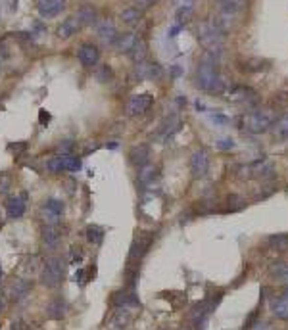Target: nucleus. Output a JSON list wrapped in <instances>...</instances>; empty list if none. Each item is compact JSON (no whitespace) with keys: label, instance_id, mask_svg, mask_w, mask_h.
<instances>
[{"label":"nucleus","instance_id":"f257e3e1","mask_svg":"<svg viewBox=\"0 0 288 330\" xmlns=\"http://www.w3.org/2000/svg\"><path fill=\"white\" fill-rule=\"evenodd\" d=\"M196 85L200 90L209 92V94H221L227 90V85L217 71V56H213L209 52H206L202 56L198 71H196Z\"/></svg>","mask_w":288,"mask_h":330},{"label":"nucleus","instance_id":"f03ea898","mask_svg":"<svg viewBox=\"0 0 288 330\" xmlns=\"http://www.w3.org/2000/svg\"><path fill=\"white\" fill-rule=\"evenodd\" d=\"M275 121H277V111L273 108H263V110L246 113L242 117V129L250 134H260L271 129Z\"/></svg>","mask_w":288,"mask_h":330},{"label":"nucleus","instance_id":"7ed1b4c3","mask_svg":"<svg viewBox=\"0 0 288 330\" xmlns=\"http://www.w3.org/2000/svg\"><path fill=\"white\" fill-rule=\"evenodd\" d=\"M196 35H198L200 44L204 46L206 52L213 54V56H219L223 50V44H225V35L221 31L209 22H202L196 29Z\"/></svg>","mask_w":288,"mask_h":330},{"label":"nucleus","instance_id":"20e7f679","mask_svg":"<svg viewBox=\"0 0 288 330\" xmlns=\"http://www.w3.org/2000/svg\"><path fill=\"white\" fill-rule=\"evenodd\" d=\"M64 259L62 257H48L43 273H41V282L48 288L60 286V282L64 280Z\"/></svg>","mask_w":288,"mask_h":330},{"label":"nucleus","instance_id":"39448f33","mask_svg":"<svg viewBox=\"0 0 288 330\" xmlns=\"http://www.w3.org/2000/svg\"><path fill=\"white\" fill-rule=\"evenodd\" d=\"M275 173V167L269 159H263V161H254V163H248V165H242L238 169V175L240 178H267Z\"/></svg>","mask_w":288,"mask_h":330},{"label":"nucleus","instance_id":"423d86ee","mask_svg":"<svg viewBox=\"0 0 288 330\" xmlns=\"http://www.w3.org/2000/svg\"><path fill=\"white\" fill-rule=\"evenodd\" d=\"M43 219H45V225H58V221L62 219L64 215V202L56 198H48L43 203Z\"/></svg>","mask_w":288,"mask_h":330},{"label":"nucleus","instance_id":"0eeeda50","mask_svg":"<svg viewBox=\"0 0 288 330\" xmlns=\"http://www.w3.org/2000/svg\"><path fill=\"white\" fill-rule=\"evenodd\" d=\"M152 104H154V96L152 94H136L127 104V113L131 117H140V115H144L152 108Z\"/></svg>","mask_w":288,"mask_h":330},{"label":"nucleus","instance_id":"6e6552de","mask_svg":"<svg viewBox=\"0 0 288 330\" xmlns=\"http://www.w3.org/2000/svg\"><path fill=\"white\" fill-rule=\"evenodd\" d=\"M134 77L138 81H144V79H150V81H157L163 77V69L159 64L156 62H138L136 67H134Z\"/></svg>","mask_w":288,"mask_h":330},{"label":"nucleus","instance_id":"1a4fd4ad","mask_svg":"<svg viewBox=\"0 0 288 330\" xmlns=\"http://www.w3.org/2000/svg\"><path fill=\"white\" fill-rule=\"evenodd\" d=\"M66 0H39L37 2V12L43 20H52L66 10Z\"/></svg>","mask_w":288,"mask_h":330},{"label":"nucleus","instance_id":"9d476101","mask_svg":"<svg viewBox=\"0 0 288 330\" xmlns=\"http://www.w3.org/2000/svg\"><path fill=\"white\" fill-rule=\"evenodd\" d=\"M152 234H138L136 238L133 240L131 244V250H129V261H140L144 255H146V252H148V248H150V244H152Z\"/></svg>","mask_w":288,"mask_h":330},{"label":"nucleus","instance_id":"9b49d317","mask_svg":"<svg viewBox=\"0 0 288 330\" xmlns=\"http://www.w3.org/2000/svg\"><path fill=\"white\" fill-rule=\"evenodd\" d=\"M209 169V155L206 150H196L190 155V173L194 178H202Z\"/></svg>","mask_w":288,"mask_h":330},{"label":"nucleus","instance_id":"f8f14e48","mask_svg":"<svg viewBox=\"0 0 288 330\" xmlns=\"http://www.w3.org/2000/svg\"><path fill=\"white\" fill-rule=\"evenodd\" d=\"M25 209H27V194L25 192H22L20 196H10L6 200V213H8L10 219L23 217Z\"/></svg>","mask_w":288,"mask_h":330},{"label":"nucleus","instance_id":"ddd939ff","mask_svg":"<svg viewBox=\"0 0 288 330\" xmlns=\"http://www.w3.org/2000/svg\"><path fill=\"white\" fill-rule=\"evenodd\" d=\"M77 58H79V62H81V66L85 67H94L98 64V60H100V50H98V46L92 43H85L81 48H79V52H77Z\"/></svg>","mask_w":288,"mask_h":330},{"label":"nucleus","instance_id":"4468645a","mask_svg":"<svg viewBox=\"0 0 288 330\" xmlns=\"http://www.w3.org/2000/svg\"><path fill=\"white\" fill-rule=\"evenodd\" d=\"M96 35H98V39L102 41V43L106 44H115L117 41V29H115V25L108 20H104V22H98L96 25Z\"/></svg>","mask_w":288,"mask_h":330},{"label":"nucleus","instance_id":"2eb2a0df","mask_svg":"<svg viewBox=\"0 0 288 330\" xmlns=\"http://www.w3.org/2000/svg\"><path fill=\"white\" fill-rule=\"evenodd\" d=\"M83 25H81V22H79V18L77 16H69L67 20H64L62 22V25L58 27V37L60 39H71L73 35H77L79 33V29H81Z\"/></svg>","mask_w":288,"mask_h":330},{"label":"nucleus","instance_id":"dca6fc26","mask_svg":"<svg viewBox=\"0 0 288 330\" xmlns=\"http://www.w3.org/2000/svg\"><path fill=\"white\" fill-rule=\"evenodd\" d=\"M41 236H43V244L48 250H54L60 244V238H62L58 225H45L43 230H41Z\"/></svg>","mask_w":288,"mask_h":330},{"label":"nucleus","instance_id":"f3484780","mask_svg":"<svg viewBox=\"0 0 288 330\" xmlns=\"http://www.w3.org/2000/svg\"><path fill=\"white\" fill-rule=\"evenodd\" d=\"M29 290H31V282L25 280V279H14V280L8 284V288H6L10 300H22Z\"/></svg>","mask_w":288,"mask_h":330},{"label":"nucleus","instance_id":"a211bd4d","mask_svg":"<svg viewBox=\"0 0 288 330\" xmlns=\"http://www.w3.org/2000/svg\"><path fill=\"white\" fill-rule=\"evenodd\" d=\"M111 302L117 305V307H136L138 305V298L134 296L133 290H121V292H115L113 294V298H111Z\"/></svg>","mask_w":288,"mask_h":330},{"label":"nucleus","instance_id":"6ab92c4d","mask_svg":"<svg viewBox=\"0 0 288 330\" xmlns=\"http://www.w3.org/2000/svg\"><path fill=\"white\" fill-rule=\"evenodd\" d=\"M66 313H67V302L62 300V298H56V300H52V302L46 305V315H48V319H52V321L64 319Z\"/></svg>","mask_w":288,"mask_h":330},{"label":"nucleus","instance_id":"aec40b11","mask_svg":"<svg viewBox=\"0 0 288 330\" xmlns=\"http://www.w3.org/2000/svg\"><path fill=\"white\" fill-rule=\"evenodd\" d=\"M148 159H150V148H148L146 144H138V146H133V148H131V152H129V163H131V165L140 167V165H144Z\"/></svg>","mask_w":288,"mask_h":330},{"label":"nucleus","instance_id":"412c9836","mask_svg":"<svg viewBox=\"0 0 288 330\" xmlns=\"http://www.w3.org/2000/svg\"><path fill=\"white\" fill-rule=\"evenodd\" d=\"M179 129H181V121H179L177 115H167V117L163 119L161 127H159V131H157V136H159V138H169V136L175 134Z\"/></svg>","mask_w":288,"mask_h":330},{"label":"nucleus","instance_id":"4be33fe9","mask_svg":"<svg viewBox=\"0 0 288 330\" xmlns=\"http://www.w3.org/2000/svg\"><path fill=\"white\" fill-rule=\"evenodd\" d=\"M229 98L235 100V102H240V104H252L258 100V94L254 90H250L248 87H236L235 90L229 92Z\"/></svg>","mask_w":288,"mask_h":330},{"label":"nucleus","instance_id":"5701e85b","mask_svg":"<svg viewBox=\"0 0 288 330\" xmlns=\"http://www.w3.org/2000/svg\"><path fill=\"white\" fill-rule=\"evenodd\" d=\"M77 18H79L81 25H94V23H98V10L92 4H83L77 12Z\"/></svg>","mask_w":288,"mask_h":330},{"label":"nucleus","instance_id":"b1692460","mask_svg":"<svg viewBox=\"0 0 288 330\" xmlns=\"http://www.w3.org/2000/svg\"><path fill=\"white\" fill-rule=\"evenodd\" d=\"M138 41V37L134 35V33H123L121 37H117V41H115V46H117V50L121 52V54H131V50L134 48V44Z\"/></svg>","mask_w":288,"mask_h":330},{"label":"nucleus","instance_id":"393cba45","mask_svg":"<svg viewBox=\"0 0 288 330\" xmlns=\"http://www.w3.org/2000/svg\"><path fill=\"white\" fill-rule=\"evenodd\" d=\"M271 311L277 315V319H283L287 321L288 319V292L285 296H279L271 302Z\"/></svg>","mask_w":288,"mask_h":330},{"label":"nucleus","instance_id":"a878e982","mask_svg":"<svg viewBox=\"0 0 288 330\" xmlns=\"http://www.w3.org/2000/svg\"><path fill=\"white\" fill-rule=\"evenodd\" d=\"M213 25L221 31L223 35L229 33L233 27H235V14H229V12H221L213 18Z\"/></svg>","mask_w":288,"mask_h":330},{"label":"nucleus","instance_id":"bb28decb","mask_svg":"<svg viewBox=\"0 0 288 330\" xmlns=\"http://www.w3.org/2000/svg\"><path fill=\"white\" fill-rule=\"evenodd\" d=\"M156 173H157V167H156L154 163H144V165H140L138 167V175H136V178H138V182L140 184H148V182H152L156 178Z\"/></svg>","mask_w":288,"mask_h":330},{"label":"nucleus","instance_id":"cd10ccee","mask_svg":"<svg viewBox=\"0 0 288 330\" xmlns=\"http://www.w3.org/2000/svg\"><path fill=\"white\" fill-rule=\"evenodd\" d=\"M273 136L277 140H287L288 138V113L281 115L275 123H273Z\"/></svg>","mask_w":288,"mask_h":330},{"label":"nucleus","instance_id":"c85d7f7f","mask_svg":"<svg viewBox=\"0 0 288 330\" xmlns=\"http://www.w3.org/2000/svg\"><path fill=\"white\" fill-rule=\"evenodd\" d=\"M121 20L127 23V25H136V23L142 20V10L136 8V6L125 8V10L121 12Z\"/></svg>","mask_w":288,"mask_h":330},{"label":"nucleus","instance_id":"c756f323","mask_svg":"<svg viewBox=\"0 0 288 330\" xmlns=\"http://www.w3.org/2000/svg\"><path fill=\"white\" fill-rule=\"evenodd\" d=\"M217 4L221 6V12H229V14H238L244 8L246 0H217Z\"/></svg>","mask_w":288,"mask_h":330},{"label":"nucleus","instance_id":"7c9ffc66","mask_svg":"<svg viewBox=\"0 0 288 330\" xmlns=\"http://www.w3.org/2000/svg\"><path fill=\"white\" fill-rule=\"evenodd\" d=\"M104 228L102 227H98V225H89V228H87V240H89L90 244H102V240H104Z\"/></svg>","mask_w":288,"mask_h":330},{"label":"nucleus","instance_id":"2f4dec72","mask_svg":"<svg viewBox=\"0 0 288 330\" xmlns=\"http://www.w3.org/2000/svg\"><path fill=\"white\" fill-rule=\"evenodd\" d=\"M62 165H64V171H81V167H83V165H81V159L71 154L62 155Z\"/></svg>","mask_w":288,"mask_h":330},{"label":"nucleus","instance_id":"473e14b6","mask_svg":"<svg viewBox=\"0 0 288 330\" xmlns=\"http://www.w3.org/2000/svg\"><path fill=\"white\" fill-rule=\"evenodd\" d=\"M94 79L98 81V83H108L113 79V71H111V67L108 64H102V66L96 67V71H94Z\"/></svg>","mask_w":288,"mask_h":330},{"label":"nucleus","instance_id":"72a5a7b5","mask_svg":"<svg viewBox=\"0 0 288 330\" xmlns=\"http://www.w3.org/2000/svg\"><path fill=\"white\" fill-rule=\"evenodd\" d=\"M131 58L134 60V64H138V62H144L146 60V44H144V41H136V44H134V48L131 50Z\"/></svg>","mask_w":288,"mask_h":330},{"label":"nucleus","instance_id":"f704fd0d","mask_svg":"<svg viewBox=\"0 0 288 330\" xmlns=\"http://www.w3.org/2000/svg\"><path fill=\"white\" fill-rule=\"evenodd\" d=\"M192 14H194V10H192V6H181L177 10V22L179 25H184V23H188L192 20Z\"/></svg>","mask_w":288,"mask_h":330},{"label":"nucleus","instance_id":"c9c22d12","mask_svg":"<svg viewBox=\"0 0 288 330\" xmlns=\"http://www.w3.org/2000/svg\"><path fill=\"white\" fill-rule=\"evenodd\" d=\"M129 321H131V315L127 313V309L119 307V311L113 315V323L119 327V329H123V327H127L129 325Z\"/></svg>","mask_w":288,"mask_h":330},{"label":"nucleus","instance_id":"e433bc0d","mask_svg":"<svg viewBox=\"0 0 288 330\" xmlns=\"http://www.w3.org/2000/svg\"><path fill=\"white\" fill-rule=\"evenodd\" d=\"M269 246L277 250H287L288 248V234H277L269 238Z\"/></svg>","mask_w":288,"mask_h":330},{"label":"nucleus","instance_id":"4c0bfd02","mask_svg":"<svg viewBox=\"0 0 288 330\" xmlns=\"http://www.w3.org/2000/svg\"><path fill=\"white\" fill-rule=\"evenodd\" d=\"M45 165H46V169H48L50 173H62V171H64V165H62V155L50 157Z\"/></svg>","mask_w":288,"mask_h":330},{"label":"nucleus","instance_id":"58836bf2","mask_svg":"<svg viewBox=\"0 0 288 330\" xmlns=\"http://www.w3.org/2000/svg\"><path fill=\"white\" fill-rule=\"evenodd\" d=\"M271 275L275 279H281V280H287L288 279V263H277L271 267Z\"/></svg>","mask_w":288,"mask_h":330},{"label":"nucleus","instance_id":"ea45409f","mask_svg":"<svg viewBox=\"0 0 288 330\" xmlns=\"http://www.w3.org/2000/svg\"><path fill=\"white\" fill-rule=\"evenodd\" d=\"M263 66H265V62H262V60H246L242 69L248 73H256V71H262Z\"/></svg>","mask_w":288,"mask_h":330},{"label":"nucleus","instance_id":"a19ab883","mask_svg":"<svg viewBox=\"0 0 288 330\" xmlns=\"http://www.w3.org/2000/svg\"><path fill=\"white\" fill-rule=\"evenodd\" d=\"M71 146H75V142H73V140H64V142H60V144H58V148H60L62 155L71 154V150H73Z\"/></svg>","mask_w":288,"mask_h":330},{"label":"nucleus","instance_id":"79ce46f5","mask_svg":"<svg viewBox=\"0 0 288 330\" xmlns=\"http://www.w3.org/2000/svg\"><path fill=\"white\" fill-rule=\"evenodd\" d=\"M231 119L227 117V115H223V113H215V115H211V123H215V125H227Z\"/></svg>","mask_w":288,"mask_h":330},{"label":"nucleus","instance_id":"37998d69","mask_svg":"<svg viewBox=\"0 0 288 330\" xmlns=\"http://www.w3.org/2000/svg\"><path fill=\"white\" fill-rule=\"evenodd\" d=\"M217 148H219V150H231V148H233V140H231V138L217 140Z\"/></svg>","mask_w":288,"mask_h":330},{"label":"nucleus","instance_id":"c03bdc74","mask_svg":"<svg viewBox=\"0 0 288 330\" xmlns=\"http://www.w3.org/2000/svg\"><path fill=\"white\" fill-rule=\"evenodd\" d=\"M8 186H10V178H8V175H2L0 177V192L4 194L8 190Z\"/></svg>","mask_w":288,"mask_h":330},{"label":"nucleus","instance_id":"a18cd8bd","mask_svg":"<svg viewBox=\"0 0 288 330\" xmlns=\"http://www.w3.org/2000/svg\"><path fill=\"white\" fill-rule=\"evenodd\" d=\"M79 261H81V250H79V248H77V250L73 248V250H71V263H79Z\"/></svg>","mask_w":288,"mask_h":330},{"label":"nucleus","instance_id":"49530a36","mask_svg":"<svg viewBox=\"0 0 288 330\" xmlns=\"http://www.w3.org/2000/svg\"><path fill=\"white\" fill-rule=\"evenodd\" d=\"M41 123H43V125H48V123H50V113H48V111L41 110Z\"/></svg>","mask_w":288,"mask_h":330},{"label":"nucleus","instance_id":"de8ad7c7","mask_svg":"<svg viewBox=\"0 0 288 330\" xmlns=\"http://www.w3.org/2000/svg\"><path fill=\"white\" fill-rule=\"evenodd\" d=\"M171 75H173V77H179V75H181V67L179 66L171 67Z\"/></svg>","mask_w":288,"mask_h":330},{"label":"nucleus","instance_id":"09e8293b","mask_svg":"<svg viewBox=\"0 0 288 330\" xmlns=\"http://www.w3.org/2000/svg\"><path fill=\"white\" fill-rule=\"evenodd\" d=\"M254 330H271V329H269V325H267V323H260V325H258Z\"/></svg>","mask_w":288,"mask_h":330},{"label":"nucleus","instance_id":"8fccbe9b","mask_svg":"<svg viewBox=\"0 0 288 330\" xmlns=\"http://www.w3.org/2000/svg\"><path fill=\"white\" fill-rule=\"evenodd\" d=\"M179 29H181V27H173V29L169 31V37H175V35L179 33Z\"/></svg>","mask_w":288,"mask_h":330},{"label":"nucleus","instance_id":"3c124183","mask_svg":"<svg viewBox=\"0 0 288 330\" xmlns=\"http://www.w3.org/2000/svg\"><path fill=\"white\" fill-rule=\"evenodd\" d=\"M16 6H18V0H12V10H16Z\"/></svg>","mask_w":288,"mask_h":330},{"label":"nucleus","instance_id":"603ef678","mask_svg":"<svg viewBox=\"0 0 288 330\" xmlns=\"http://www.w3.org/2000/svg\"><path fill=\"white\" fill-rule=\"evenodd\" d=\"M181 330H192V329H190V327H183Z\"/></svg>","mask_w":288,"mask_h":330},{"label":"nucleus","instance_id":"864d4df0","mask_svg":"<svg viewBox=\"0 0 288 330\" xmlns=\"http://www.w3.org/2000/svg\"><path fill=\"white\" fill-rule=\"evenodd\" d=\"M0 277H2V269H0Z\"/></svg>","mask_w":288,"mask_h":330},{"label":"nucleus","instance_id":"5fc2aeb1","mask_svg":"<svg viewBox=\"0 0 288 330\" xmlns=\"http://www.w3.org/2000/svg\"><path fill=\"white\" fill-rule=\"evenodd\" d=\"M173 2H175V4H177V2H179V0H173Z\"/></svg>","mask_w":288,"mask_h":330}]
</instances>
